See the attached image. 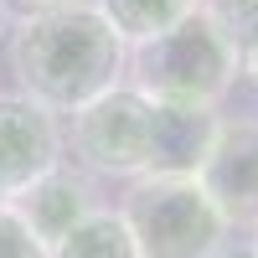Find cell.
<instances>
[{"label":"cell","mask_w":258,"mask_h":258,"mask_svg":"<svg viewBox=\"0 0 258 258\" xmlns=\"http://www.w3.org/2000/svg\"><path fill=\"white\" fill-rule=\"evenodd\" d=\"M124 68H129V47L119 41V31L103 21L93 0L73 11L16 21L11 73L21 83V93L52 114H78L98 93L119 88Z\"/></svg>","instance_id":"1"},{"label":"cell","mask_w":258,"mask_h":258,"mask_svg":"<svg viewBox=\"0 0 258 258\" xmlns=\"http://www.w3.org/2000/svg\"><path fill=\"white\" fill-rule=\"evenodd\" d=\"M129 88L155 103H197L217 109L227 88L238 83V41H232L207 11L186 16L165 36L129 47Z\"/></svg>","instance_id":"2"},{"label":"cell","mask_w":258,"mask_h":258,"mask_svg":"<svg viewBox=\"0 0 258 258\" xmlns=\"http://www.w3.org/2000/svg\"><path fill=\"white\" fill-rule=\"evenodd\" d=\"M140 258H217L227 222L197 176H140L119 207Z\"/></svg>","instance_id":"3"},{"label":"cell","mask_w":258,"mask_h":258,"mask_svg":"<svg viewBox=\"0 0 258 258\" xmlns=\"http://www.w3.org/2000/svg\"><path fill=\"white\" fill-rule=\"evenodd\" d=\"M73 160L98 176H145L150 165V98L140 88H119L98 93L93 103H83L73 114Z\"/></svg>","instance_id":"4"},{"label":"cell","mask_w":258,"mask_h":258,"mask_svg":"<svg viewBox=\"0 0 258 258\" xmlns=\"http://www.w3.org/2000/svg\"><path fill=\"white\" fill-rule=\"evenodd\" d=\"M68 135L52 109H41L26 93H0V202L26 191L36 176L62 165Z\"/></svg>","instance_id":"5"},{"label":"cell","mask_w":258,"mask_h":258,"mask_svg":"<svg viewBox=\"0 0 258 258\" xmlns=\"http://www.w3.org/2000/svg\"><path fill=\"white\" fill-rule=\"evenodd\" d=\"M197 181L227 227H258V119H222Z\"/></svg>","instance_id":"6"},{"label":"cell","mask_w":258,"mask_h":258,"mask_svg":"<svg viewBox=\"0 0 258 258\" xmlns=\"http://www.w3.org/2000/svg\"><path fill=\"white\" fill-rule=\"evenodd\" d=\"M11 207H16V217L36 232V243L52 253L88 212H98V197H93V181L62 160V165L47 170V176H36L26 191H16Z\"/></svg>","instance_id":"7"},{"label":"cell","mask_w":258,"mask_h":258,"mask_svg":"<svg viewBox=\"0 0 258 258\" xmlns=\"http://www.w3.org/2000/svg\"><path fill=\"white\" fill-rule=\"evenodd\" d=\"M217 129H222L217 109L150 98V165H145V176H197L202 160L212 155Z\"/></svg>","instance_id":"8"},{"label":"cell","mask_w":258,"mask_h":258,"mask_svg":"<svg viewBox=\"0 0 258 258\" xmlns=\"http://www.w3.org/2000/svg\"><path fill=\"white\" fill-rule=\"evenodd\" d=\"M93 6L119 31L124 47H145V41L165 36L170 26H181L186 16H197L202 0H93Z\"/></svg>","instance_id":"9"},{"label":"cell","mask_w":258,"mask_h":258,"mask_svg":"<svg viewBox=\"0 0 258 258\" xmlns=\"http://www.w3.org/2000/svg\"><path fill=\"white\" fill-rule=\"evenodd\" d=\"M52 258H140V243L119 217V207H98L52 248Z\"/></svg>","instance_id":"10"},{"label":"cell","mask_w":258,"mask_h":258,"mask_svg":"<svg viewBox=\"0 0 258 258\" xmlns=\"http://www.w3.org/2000/svg\"><path fill=\"white\" fill-rule=\"evenodd\" d=\"M0 258H52L47 248L36 243V232L16 217L11 202H0Z\"/></svg>","instance_id":"11"},{"label":"cell","mask_w":258,"mask_h":258,"mask_svg":"<svg viewBox=\"0 0 258 258\" xmlns=\"http://www.w3.org/2000/svg\"><path fill=\"white\" fill-rule=\"evenodd\" d=\"M6 16L16 21H31V16H52V11H73V6H88V0H0Z\"/></svg>","instance_id":"12"},{"label":"cell","mask_w":258,"mask_h":258,"mask_svg":"<svg viewBox=\"0 0 258 258\" xmlns=\"http://www.w3.org/2000/svg\"><path fill=\"white\" fill-rule=\"evenodd\" d=\"M238 73H243L253 88H258V36H248L243 47H238Z\"/></svg>","instance_id":"13"},{"label":"cell","mask_w":258,"mask_h":258,"mask_svg":"<svg viewBox=\"0 0 258 258\" xmlns=\"http://www.w3.org/2000/svg\"><path fill=\"white\" fill-rule=\"evenodd\" d=\"M217 258H258L253 248H232V253H217Z\"/></svg>","instance_id":"14"},{"label":"cell","mask_w":258,"mask_h":258,"mask_svg":"<svg viewBox=\"0 0 258 258\" xmlns=\"http://www.w3.org/2000/svg\"><path fill=\"white\" fill-rule=\"evenodd\" d=\"M6 21H11V16H6V6H0V31H6Z\"/></svg>","instance_id":"15"},{"label":"cell","mask_w":258,"mask_h":258,"mask_svg":"<svg viewBox=\"0 0 258 258\" xmlns=\"http://www.w3.org/2000/svg\"><path fill=\"white\" fill-rule=\"evenodd\" d=\"M253 253H258V227H253Z\"/></svg>","instance_id":"16"}]
</instances>
